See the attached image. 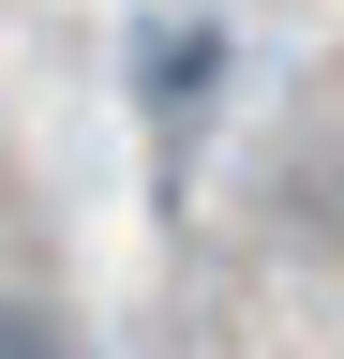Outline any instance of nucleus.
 <instances>
[{
    "mask_svg": "<svg viewBox=\"0 0 344 359\" xmlns=\"http://www.w3.org/2000/svg\"><path fill=\"white\" fill-rule=\"evenodd\" d=\"M0 359H60V314L46 299H0Z\"/></svg>",
    "mask_w": 344,
    "mask_h": 359,
    "instance_id": "1",
    "label": "nucleus"
}]
</instances>
